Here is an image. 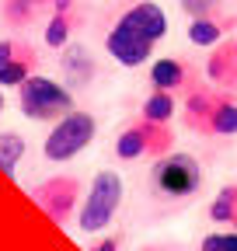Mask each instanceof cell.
<instances>
[{
    "mask_svg": "<svg viewBox=\"0 0 237 251\" xmlns=\"http://www.w3.org/2000/svg\"><path fill=\"white\" fill-rule=\"evenodd\" d=\"M167 35V14L154 0H129L122 4L105 31V52L126 70L143 67L154 56L157 42Z\"/></svg>",
    "mask_w": 237,
    "mask_h": 251,
    "instance_id": "1",
    "label": "cell"
},
{
    "mask_svg": "<svg viewBox=\"0 0 237 251\" xmlns=\"http://www.w3.org/2000/svg\"><path fill=\"white\" fill-rule=\"evenodd\" d=\"M202 185H206V168L199 157L185 150H171L150 168V199L161 202L164 209H178L192 202L202 192Z\"/></svg>",
    "mask_w": 237,
    "mask_h": 251,
    "instance_id": "2",
    "label": "cell"
},
{
    "mask_svg": "<svg viewBox=\"0 0 237 251\" xmlns=\"http://www.w3.org/2000/svg\"><path fill=\"white\" fill-rule=\"evenodd\" d=\"M182 122L199 136H237V98L220 87H192L182 105Z\"/></svg>",
    "mask_w": 237,
    "mask_h": 251,
    "instance_id": "3",
    "label": "cell"
},
{
    "mask_svg": "<svg viewBox=\"0 0 237 251\" xmlns=\"http://www.w3.org/2000/svg\"><path fill=\"white\" fill-rule=\"evenodd\" d=\"M122 199H126V181L115 168H101L87 192L80 199V209H77V230L84 234H101L105 227L115 224L118 209H122Z\"/></svg>",
    "mask_w": 237,
    "mask_h": 251,
    "instance_id": "4",
    "label": "cell"
},
{
    "mask_svg": "<svg viewBox=\"0 0 237 251\" xmlns=\"http://www.w3.org/2000/svg\"><path fill=\"white\" fill-rule=\"evenodd\" d=\"M18 108L32 122H59L63 115L77 112V101L67 84H59L46 74H35L18 87Z\"/></svg>",
    "mask_w": 237,
    "mask_h": 251,
    "instance_id": "5",
    "label": "cell"
},
{
    "mask_svg": "<svg viewBox=\"0 0 237 251\" xmlns=\"http://www.w3.org/2000/svg\"><path fill=\"white\" fill-rule=\"evenodd\" d=\"M95 136H98V119L91 112L77 108V112L63 115L59 122H52L49 136L42 140V157L49 164H67V161H73L77 153H84L91 147Z\"/></svg>",
    "mask_w": 237,
    "mask_h": 251,
    "instance_id": "6",
    "label": "cell"
},
{
    "mask_svg": "<svg viewBox=\"0 0 237 251\" xmlns=\"http://www.w3.org/2000/svg\"><path fill=\"white\" fill-rule=\"evenodd\" d=\"M174 150V133L171 126H157V122H146L143 115H136L133 122H126L115 136V157L118 161H161Z\"/></svg>",
    "mask_w": 237,
    "mask_h": 251,
    "instance_id": "7",
    "label": "cell"
},
{
    "mask_svg": "<svg viewBox=\"0 0 237 251\" xmlns=\"http://www.w3.org/2000/svg\"><path fill=\"white\" fill-rule=\"evenodd\" d=\"M32 199L39 202V209L52 224H70V220H77L84 185H80L77 175H49L46 181H39L32 188Z\"/></svg>",
    "mask_w": 237,
    "mask_h": 251,
    "instance_id": "8",
    "label": "cell"
},
{
    "mask_svg": "<svg viewBox=\"0 0 237 251\" xmlns=\"http://www.w3.org/2000/svg\"><path fill=\"white\" fill-rule=\"evenodd\" d=\"M192 80H195V70L182 56H164L157 63H150V84L154 91H164V94H174V91H192Z\"/></svg>",
    "mask_w": 237,
    "mask_h": 251,
    "instance_id": "9",
    "label": "cell"
},
{
    "mask_svg": "<svg viewBox=\"0 0 237 251\" xmlns=\"http://www.w3.org/2000/svg\"><path fill=\"white\" fill-rule=\"evenodd\" d=\"M206 77H210L220 91L237 87V46H234V39H227V42H220L213 49V56L206 59Z\"/></svg>",
    "mask_w": 237,
    "mask_h": 251,
    "instance_id": "10",
    "label": "cell"
},
{
    "mask_svg": "<svg viewBox=\"0 0 237 251\" xmlns=\"http://www.w3.org/2000/svg\"><path fill=\"white\" fill-rule=\"evenodd\" d=\"M52 14V0H0V21L7 28H28Z\"/></svg>",
    "mask_w": 237,
    "mask_h": 251,
    "instance_id": "11",
    "label": "cell"
},
{
    "mask_svg": "<svg viewBox=\"0 0 237 251\" xmlns=\"http://www.w3.org/2000/svg\"><path fill=\"white\" fill-rule=\"evenodd\" d=\"M59 67H63L67 84H73V87H84L95 80V59L87 52V46H67L63 56H59Z\"/></svg>",
    "mask_w": 237,
    "mask_h": 251,
    "instance_id": "12",
    "label": "cell"
},
{
    "mask_svg": "<svg viewBox=\"0 0 237 251\" xmlns=\"http://www.w3.org/2000/svg\"><path fill=\"white\" fill-rule=\"evenodd\" d=\"M73 28H77V14H49L46 18V31H42V42L56 52H63L73 39Z\"/></svg>",
    "mask_w": 237,
    "mask_h": 251,
    "instance_id": "13",
    "label": "cell"
},
{
    "mask_svg": "<svg viewBox=\"0 0 237 251\" xmlns=\"http://www.w3.org/2000/svg\"><path fill=\"white\" fill-rule=\"evenodd\" d=\"M210 220H213V224H223V227H234V230H237V181L223 185L220 192L213 196V202H210Z\"/></svg>",
    "mask_w": 237,
    "mask_h": 251,
    "instance_id": "14",
    "label": "cell"
},
{
    "mask_svg": "<svg viewBox=\"0 0 237 251\" xmlns=\"http://www.w3.org/2000/svg\"><path fill=\"white\" fill-rule=\"evenodd\" d=\"M223 31H227V21L223 18H195V21H189V42L192 46H220L223 42Z\"/></svg>",
    "mask_w": 237,
    "mask_h": 251,
    "instance_id": "15",
    "label": "cell"
},
{
    "mask_svg": "<svg viewBox=\"0 0 237 251\" xmlns=\"http://www.w3.org/2000/svg\"><path fill=\"white\" fill-rule=\"evenodd\" d=\"M24 136L7 129V133H0V175L4 178H14L18 175V164H21V157H24Z\"/></svg>",
    "mask_w": 237,
    "mask_h": 251,
    "instance_id": "16",
    "label": "cell"
},
{
    "mask_svg": "<svg viewBox=\"0 0 237 251\" xmlns=\"http://www.w3.org/2000/svg\"><path fill=\"white\" fill-rule=\"evenodd\" d=\"M174 112H178L174 94H164V91H150V94L143 98V108H140V115H143L146 122H157V126H171Z\"/></svg>",
    "mask_w": 237,
    "mask_h": 251,
    "instance_id": "17",
    "label": "cell"
},
{
    "mask_svg": "<svg viewBox=\"0 0 237 251\" xmlns=\"http://www.w3.org/2000/svg\"><path fill=\"white\" fill-rule=\"evenodd\" d=\"M35 67H39V56H35V49H28L24 56H18L14 63H7L0 70V87H21L28 77H35Z\"/></svg>",
    "mask_w": 237,
    "mask_h": 251,
    "instance_id": "18",
    "label": "cell"
},
{
    "mask_svg": "<svg viewBox=\"0 0 237 251\" xmlns=\"http://www.w3.org/2000/svg\"><path fill=\"white\" fill-rule=\"evenodd\" d=\"M199 251H237V230H213L199 241Z\"/></svg>",
    "mask_w": 237,
    "mask_h": 251,
    "instance_id": "19",
    "label": "cell"
},
{
    "mask_svg": "<svg viewBox=\"0 0 237 251\" xmlns=\"http://www.w3.org/2000/svg\"><path fill=\"white\" fill-rule=\"evenodd\" d=\"M182 11L195 21V18H216V11L223 7V0H178Z\"/></svg>",
    "mask_w": 237,
    "mask_h": 251,
    "instance_id": "20",
    "label": "cell"
},
{
    "mask_svg": "<svg viewBox=\"0 0 237 251\" xmlns=\"http://www.w3.org/2000/svg\"><path fill=\"white\" fill-rule=\"evenodd\" d=\"M28 49L32 46H28L24 39H0V70H4L7 63H14L18 56H24Z\"/></svg>",
    "mask_w": 237,
    "mask_h": 251,
    "instance_id": "21",
    "label": "cell"
},
{
    "mask_svg": "<svg viewBox=\"0 0 237 251\" xmlns=\"http://www.w3.org/2000/svg\"><path fill=\"white\" fill-rule=\"evenodd\" d=\"M118 248H122V237H118V234H108V237H101L91 251H118Z\"/></svg>",
    "mask_w": 237,
    "mask_h": 251,
    "instance_id": "22",
    "label": "cell"
},
{
    "mask_svg": "<svg viewBox=\"0 0 237 251\" xmlns=\"http://www.w3.org/2000/svg\"><path fill=\"white\" fill-rule=\"evenodd\" d=\"M52 14H77V0H52Z\"/></svg>",
    "mask_w": 237,
    "mask_h": 251,
    "instance_id": "23",
    "label": "cell"
},
{
    "mask_svg": "<svg viewBox=\"0 0 237 251\" xmlns=\"http://www.w3.org/2000/svg\"><path fill=\"white\" fill-rule=\"evenodd\" d=\"M140 251H167V248H140Z\"/></svg>",
    "mask_w": 237,
    "mask_h": 251,
    "instance_id": "24",
    "label": "cell"
},
{
    "mask_svg": "<svg viewBox=\"0 0 237 251\" xmlns=\"http://www.w3.org/2000/svg\"><path fill=\"white\" fill-rule=\"evenodd\" d=\"M0 112H4V91H0Z\"/></svg>",
    "mask_w": 237,
    "mask_h": 251,
    "instance_id": "25",
    "label": "cell"
},
{
    "mask_svg": "<svg viewBox=\"0 0 237 251\" xmlns=\"http://www.w3.org/2000/svg\"><path fill=\"white\" fill-rule=\"evenodd\" d=\"M234 46H237V39H234Z\"/></svg>",
    "mask_w": 237,
    "mask_h": 251,
    "instance_id": "26",
    "label": "cell"
}]
</instances>
